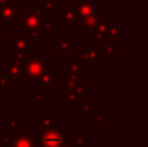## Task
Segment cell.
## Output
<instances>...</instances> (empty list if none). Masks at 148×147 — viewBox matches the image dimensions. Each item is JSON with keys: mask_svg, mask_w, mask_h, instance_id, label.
<instances>
[{"mask_svg": "<svg viewBox=\"0 0 148 147\" xmlns=\"http://www.w3.org/2000/svg\"><path fill=\"white\" fill-rule=\"evenodd\" d=\"M22 67H23L22 82L36 81L48 70L47 60L39 52H31L29 56H26L22 61Z\"/></svg>", "mask_w": 148, "mask_h": 147, "instance_id": "cell-1", "label": "cell"}, {"mask_svg": "<svg viewBox=\"0 0 148 147\" xmlns=\"http://www.w3.org/2000/svg\"><path fill=\"white\" fill-rule=\"evenodd\" d=\"M35 141L38 147H61L66 141V135L59 125L55 124L52 128L42 132L40 135L35 137Z\"/></svg>", "mask_w": 148, "mask_h": 147, "instance_id": "cell-2", "label": "cell"}, {"mask_svg": "<svg viewBox=\"0 0 148 147\" xmlns=\"http://www.w3.org/2000/svg\"><path fill=\"white\" fill-rule=\"evenodd\" d=\"M44 10L42 7H36V5H31L30 9L20 17L17 22V27L20 30H27V29H39V23H40V18L43 17Z\"/></svg>", "mask_w": 148, "mask_h": 147, "instance_id": "cell-3", "label": "cell"}, {"mask_svg": "<svg viewBox=\"0 0 148 147\" xmlns=\"http://www.w3.org/2000/svg\"><path fill=\"white\" fill-rule=\"evenodd\" d=\"M35 46L34 42H31L25 35H20V34H14L12 36V52L16 59L23 61L26 56L31 54V47Z\"/></svg>", "mask_w": 148, "mask_h": 147, "instance_id": "cell-4", "label": "cell"}, {"mask_svg": "<svg viewBox=\"0 0 148 147\" xmlns=\"http://www.w3.org/2000/svg\"><path fill=\"white\" fill-rule=\"evenodd\" d=\"M96 49L99 51L101 59H118V42L117 41H107L97 42L95 44Z\"/></svg>", "mask_w": 148, "mask_h": 147, "instance_id": "cell-5", "label": "cell"}, {"mask_svg": "<svg viewBox=\"0 0 148 147\" xmlns=\"http://www.w3.org/2000/svg\"><path fill=\"white\" fill-rule=\"evenodd\" d=\"M18 20V1L0 7V23H17Z\"/></svg>", "mask_w": 148, "mask_h": 147, "instance_id": "cell-6", "label": "cell"}, {"mask_svg": "<svg viewBox=\"0 0 148 147\" xmlns=\"http://www.w3.org/2000/svg\"><path fill=\"white\" fill-rule=\"evenodd\" d=\"M5 70L10 76L13 82H22L23 67H22V61L21 60L16 59V57L7 59L5 60Z\"/></svg>", "mask_w": 148, "mask_h": 147, "instance_id": "cell-7", "label": "cell"}, {"mask_svg": "<svg viewBox=\"0 0 148 147\" xmlns=\"http://www.w3.org/2000/svg\"><path fill=\"white\" fill-rule=\"evenodd\" d=\"M77 59L82 64L87 63V64H91V65H99L101 63V56H100L99 51L96 49V47H90V46H84L82 48V51L78 52Z\"/></svg>", "mask_w": 148, "mask_h": 147, "instance_id": "cell-8", "label": "cell"}, {"mask_svg": "<svg viewBox=\"0 0 148 147\" xmlns=\"http://www.w3.org/2000/svg\"><path fill=\"white\" fill-rule=\"evenodd\" d=\"M101 18H103L101 13H95V14L88 16V17L79 18V20L77 21V27H78L79 30H82V33H83L84 35H88L100 23Z\"/></svg>", "mask_w": 148, "mask_h": 147, "instance_id": "cell-9", "label": "cell"}, {"mask_svg": "<svg viewBox=\"0 0 148 147\" xmlns=\"http://www.w3.org/2000/svg\"><path fill=\"white\" fill-rule=\"evenodd\" d=\"M75 8H77L79 18H84V17L95 14V13H100V10H101V7L97 5L92 0H79L75 4Z\"/></svg>", "mask_w": 148, "mask_h": 147, "instance_id": "cell-10", "label": "cell"}, {"mask_svg": "<svg viewBox=\"0 0 148 147\" xmlns=\"http://www.w3.org/2000/svg\"><path fill=\"white\" fill-rule=\"evenodd\" d=\"M12 147H38L36 146L35 137L31 135L29 129L17 130V134L14 135V142Z\"/></svg>", "mask_w": 148, "mask_h": 147, "instance_id": "cell-11", "label": "cell"}, {"mask_svg": "<svg viewBox=\"0 0 148 147\" xmlns=\"http://www.w3.org/2000/svg\"><path fill=\"white\" fill-rule=\"evenodd\" d=\"M108 21L105 17L101 18V21H100V23L96 26V27L94 29V30L91 31V33L88 34V39L91 42H95V43H97V42H103V41H107L108 39Z\"/></svg>", "mask_w": 148, "mask_h": 147, "instance_id": "cell-12", "label": "cell"}, {"mask_svg": "<svg viewBox=\"0 0 148 147\" xmlns=\"http://www.w3.org/2000/svg\"><path fill=\"white\" fill-rule=\"evenodd\" d=\"M59 20L61 23H77L79 17L75 5H61L59 10Z\"/></svg>", "mask_w": 148, "mask_h": 147, "instance_id": "cell-13", "label": "cell"}, {"mask_svg": "<svg viewBox=\"0 0 148 147\" xmlns=\"http://www.w3.org/2000/svg\"><path fill=\"white\" fill-rule=\"evenodd\" d=\"M55 124H56V122H55V113L52 111H44L40 116L36 117V120H35V129L44 132V130L52 128Z\"/></svg>", "mask_w": 148, "mask_h": 147, "instance_id": "cell-14", "label": "cell"}, {"mask_svg": "<svg viewBox=\"0 0 148 147\" xmlns=\"http://www.w3.org/2000/svg\"><path fill=\"white\" fill-rule=\"evenodd\" d=\"M35 93L40 94L42 93V89L43 87H47V89H52L56 83V74H55L53 70H47L42 77H39L38 80L35 81Z\"/></svg>", "mask_w": 148, "mask_h": 147, "instance_id": "cell-15", "label": "cell"}, {"mask_svg": "<svg viewBox=\"0 0 148 147\" xmlns=\"http://www.w3.org/2000/svg\"><path fill=\"white\" fill-rule=\"evenodd\" d=\"M39 29L43 35H53L55 34V20L51 16H48V13H44L43 17L40 18Z\"/></svg>", "mask_w": 148, "mask_h": 147, "instance_id": "cell-16", "label": "cell"}, {"mask_svg": "<svg viewBox=\"0 0 148 147\" xmlns=\"http://www.w3.org/2000/svg\"><path fill=\"white\" fill-rule=\"evenodd\" d=\"M79 73H83L82 70V63L78 59H66L65 60V76H77Z\"/></svg>", "mask_w": 148, "mask_h": 147, "instance_id": "cell-17", "label": "cell"}, {"mask_svg": "<svg viewBox=\"0 0 148 147\" xmlns=\"http://www.w3.org/2000/svg\"><path fill=\"white\" fill-rule=\"evenodd\" d=\"M95 107H96V102L94 99H83L81 102V104L77 106V111L84 117H90V115H92L95 112Z\"/></svg>", "mask_w": 148, "mask_h": 147, "instance_id": "cell-18", "label": "cell"}, {"mask_svg": "<svg viewBox=\"0 0 148 147\" xmlns=\"http://www.w3.org/2000/svg\"><path fill=\"white\" fill-rule=\"evenodd\" d=\"M53 47L59 48L60 51L64 52V54L69 52L70 49L73 48L72 35H69V34H62V35H60V36H59V39L53 42Z\"/></svg>", "mask_w": 148, "mask_h": 147, "instance_id": "cell-19", "label": "cell"}, {"mask_svg": "<svg viewBox=\"0 0 148 147\" xmlns=\"http://www.w3.org/2000/svg\"><path fill=\"white\" fill-rule=\"evenodd\" d=\"M82 100H83V95L78 94L75 90H66V93H65V106H78V103Z\"/></svg>", "mask_w": 148, "mask_h": 147, "instance_id": "cell-20", "label": "cell"}, {"mask_svg": "<svg viewBox=\"0 0 148 147\" xmlns=\"http://www.w3.org/2000/svg\"><path fill=\"white\" fill-rule=\"evenodd\" d=\"M14 142L13 132L9 129H3L0 133V147H12Z\"/></svg>", "mask_w": 148, "mask_h": 147, "instance_id": "cell-21", "label": "cell"}, {"mask_svg": "<svg viewBox=\"0 0 148 147\" xmlns=\"http://www.w3.org/2000/svg\"><path fill=\"white\" fill-rule=\"evenodd\" d=\"M60 8H61L60 0H43V1H42V9L46 13L59 12Z\"/></svg>", "mask_w": 148, "mask_h": 147, "instance_id": "cell-22", "label": "cell"}, {"mask_svg": "<svg viewBox=\"0 0 148 147\" xmlns=\"http://www.w3.org/2000/svg\"><path fill=\"white\" fill-rule=\"evenodd\" d=\"M23 35L26 38H29L31 42L36 44V42H40L43 38V34H42L40 29H27V30H23Z\"/></svg>", "mask_w": 148, "mask_h": 147, "instance_id": "cell-23", "label": "cell"}, {"mask_svg": "<svg viewBox=\"0 0 148 147\" xmlns=\"http://www.w3.org/2000/svg\"><path fill=\"white\" fill-rule=\"evenodd\" d=\"M13 83L14 82L7 70H0V89H12Z\"/></svg>", "mask_w": 148, "mask_h": 147, "instance_id": "cell-24", "label": "cell"}, {"mask_svg": "<svg viewBox=\"0 0 148 147\" xmlns=\"http://www.w3.org/2000/svg\"><path fill=\"white\" fill-rule=\"evenodd\" d=\"M70 143H73L75 147H88L90 137L88 135H73Z\"/></svg>", "mask_w": 148, "mask_h": 147, "instance_id": "cell-25", "label": "cell"}, {"mask_svg": "<svg viewBox=\"0 0 148 147\" xmlns=\"http://www.w3.org/2000/svg\"><path fill=\"white\" fill-rule=\"evenodd\" d=\"M118 34H120V26H118V23H109L108 25V39H110V41H118Z\"/></svg>", "mask_w": 148, "mask_h": 147, "instance_id": "cell-26", "label": "cell"}, {"mask_svg": "<svg viewBox=\"0 0 148 147\" xmlns=\"http://www.w3.org/2000/svg\"><path fill=\"white\" fill-rule=\"evenodd\" d=\"M30 99H31V100H33L38 107H40L42 104H43V102L48 100V96H47L46 94H43V93H40V94L35 93V94H31V95H30Z\"/></svg>", "mask_w": 148, "mask_h": 147, "instance_id": "cell-27", "label": "cell"}, {"mask_svg": "<svg viewBox=\"0 0 148 147\" xmlns=\"http://www.w3.org/2000/svg\"><path fill=\"white\" fill-rule=\"evenodd\" d=\"M5 124H7L8 129L12 130V132H14V130H20V121H18L17 117H7Z\"/></svg>", "mask_w": 148, "mask_h": 147, "instance_id": "cell-28", "label": "cell"}, {"mask_svg": "<svg viewBox=\"0 0 148 147\" xmlns=\"http://www.w3.org/2000/svg\"><path fill=\"white\" fill-rule=\"evenodd\" d=\"M75 91L78 94H81V95H86V94H88V91H90V85L87 82H82L81 85H78V87L75 89Z\"/></svg>", "mask_w": 148, "mask_h": 147, "instance_id": "cell-29", "label": "cell"}, {"mask_svg": "<svg viewBox=\"0 0 148 147\" xmlns=\"http://www.w3.org/2000/svg\"><path fill=\"white\" fill-rule=\"evenodd\" d=\"M95 122L96 124H105L107 122V112H100L95 115Z\"/></svg>", "mask_w": 148, "mask_h": 147, "instance_id": "cell-30", "label": "cell"}, {"mask_svg": "<svg viewBox=\"0 0 148 147\" xmlns=\"http://www.w3.org/2000/svg\"><path fill=\"white\" fill-rule=\"evenodd\" d=\"M14 1H20V0H0V7L7 5V4H10V3H14Z\"/></svg>", "mask_w": 148, "mask_h": 147, "instance_id": "cell-31", "label": "cell"}, {"mask_svg": "<svg viewBox=\"0 0 148 147\" xmlns=\"http://www.w3.org/2000/svg\"><path fill=\"white\" fill-rule=\"evenodd\" d=\"M0 39H1V23H0Z\"/></svg>", "mask_w": 148, "mask_h": 147, "instance_id": "cell-32", "label": "cell"}, {"mask_svg": "<svg viewBox=\"0 0 148 147\" xmlns=\"http://www.w3.org/2000/svg\"><path fill=\"white\" fill-rule=\"evenodd\" d=\"M1 130H3V129H1V126H0V133H1Z\"/></svg>", "mask_w": 148, "mask_h": 147, "instance_id": "cell-33", "label": "cell"}]
</instances>
